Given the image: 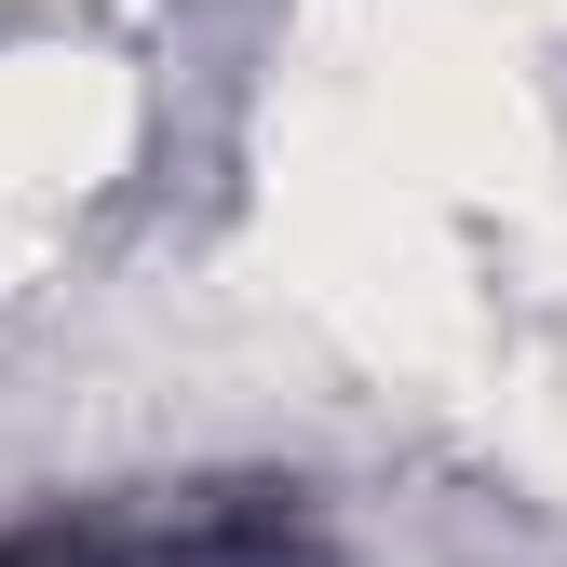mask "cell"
<instances>
[{
	"mask_svg": "<svg viewBox=\"0 0 567 567\" xmlns=\"http://www.w3.org/2000/svg\"><path fill=\"white\" fill-rule=\"evenodd\" d=\"M0 567H324V527L298 486L217 473V486H109L0 527Z\"/></svg>",
	"mask_w": 567,
	"mask_h": 567,
	"instance_id": "cell-1",
	"label": "cell"
}]
</instances>
